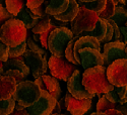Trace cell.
<instances>
[{
  "mask_svg": "<svg viewBox=\"0 0 127 115\" xmlns=\"http://www.w3.org/2000/svg\"><path fill=\"white\" fill-rule=\"evenodd\" d=\"M125 53H126V55H127V46H126V48H125Z\"/></svg>",
  "mask_w": 127,
  "mask_h": 115,
  "instance_id": "obj_52",
  "label": "cell"
},
{
  "mask_svg": "<svg viewBox=\"0 0 127 115\" xmlns=\"http://www.w3.org/2000/svg\"><path fill=\"white\" fill-rule=\"evenodd\" d=\"M27 43L26 40L23 41L22 44H19L15 47H9V50H8V58H16L19 56H23L24 53L27 49Z\"/></svg>",
  "mask_w": 127,
  "mask_h": 115,
  "instance_id": "obj_32",
  "label": "cell"
},
{
  "mask_svg": "<svg viewBox=\"0 0 127 115\" xmlns=\"http://www.w3.org/2000/svg\"><path fill=\"white\" fill-rule=\"evenodd\" d=\"M15 16H13L11 13H10L8 10L6 9V7L3 6V4H0V27L2 26V24L6 21V20L13 18Z\"/></svg>",
  "mask_w": 127,
  "mask_h": 115,
  "instance_id": "obj_36",
  "label": "cell"
},
{
  "mask_svg": "<svg viewBox=\"0 0 127 115\" xmlns=\"http://www.w3.org/2000/svg\"><path fill=\"white\" fill-rule=\"evenodd\" d=\"M35 83L40 87L41 90H47L56 100L60 99L62 90L58 80L55 77L44 74L39 78H36Z\"/></svg>",
  "mask_w": 127,
  "mask_h": 115,
  "instance_id": "obj_14",
  "label": "cell"
},
{
  "mask_svg": "<svg viewBox=\"0 0 127 115\" xmlns=\"http://www.w3.org/2000/svg\"><path fill=\"white\" fill-rule=\"evenodd\" d=\"M28 29L16 17L10 18L0 27V41L8 47H15L26 40Z\"/></svg>",
  "mask_w": 127,
  "mask_h": 115,
  "instance_id": "obj_2",
  "label": "cell"
},
{
  "mask_svg": "<svg viewBox=\"0 0 127 115\" xmlns=\"http://www.w3.org/2000/svg\"><path fill=\"white\" fill-rule=\"evenodd\" d=\"M50 115H66V114H62V113H51Z\"/></svg>",
  "mask_w": 127,
  "mask_h": 115,
  "instance_id": "obj_49",
  "label": "cell"
},
{
  "mask_svg": "<svg viewBox=\"0 0 127 115\" xmlns=\"http://www.w3.org/2000/svg\"><path fill=\"white\" fill-rule=\"evenodd\" d=\"M116 4L114 0H106V5L104 7V9L99 14V17L100 18H104V19H109L111 18V16L114 14V11H115V7H116Z\"/></svg>",
  "mask_w": 127,
  "mask_h": 115,
  "instance_id": "obj_28",
  "label": "cell"
},
{
  "mask_svg": "<svg viewBox=\"0 0 127 115\" xmlns=\"http://www.w3.org/2000/svg\"><path fill=\"white\" fill-rule=\"evenodd\" d=\"M71 115H72V114H71Z\"/></svg>",
  "mask_w": 127,
  "mask_h": 115,
  "instance_id": "obj_54",
  "label": "cell"
},
{
  "mask_svg": "<svg viewBox=\"0 0 127 115\" xmlns=\"http://www.w3.org/2000/svg\"><path fill=\"white\" fill-rule=\"evenodd\" d=\"M99 19V14L92 10L86 8L83 5L79 4V10L74 17L70 21L71 31L74 35H78L82 33L92 31Z\"/></svg>",
  "mask_w": 127,
  "mask_h": 115,
  "instance_id": "obj_5",
  "label": "cell"
},
{
  "mask_svg": "<svg viewBox=\"0 0 127 115\" xmlns=\"http://www.w3.org/2000/svg\"><path fill=\"white\" fill-rule=\"evenodd\" d=\"M57 100L47 90H41V95L31 106L27 107L30 115H50L56 105Z\"/></svg>",
  "mask_w": 127,
  "mask_h": 115,
  "instance_id": "obj_8",
  "label": "cell"
},
{
  "mask_svg": "<svg viewBox=\"0 0 127 115\" xmlns=\"http://www.w3.org/2000/svg\"><path fill=\"white\" fill-rule=\"evenodd\" d=\"M41 1H44V0H41Z\"/></svg>",
  "mask_w": 127,
  "mask_h": 115,
  "instance_id": "obj_53",
  "label": "cell"
},
{
  "mask_svg": "<svg viewBox=\"0 0 127 115\" xmlns=\"http://www.w3.org/2000/svg\"><path fill=\"white\" fill-rule=\"evenodd\" d=\"M55 27H57V26H55L54 24H53V22H52V26L50 27V29H48L47 31H45V33H43L40 34V43H41L42 47H43L44 49H48V45H47L48 36H49V34H50V33H51V30L54 29Z\"/></svg>",
  "mask_w": 127,
  "mask_h": 115,
  "instance_id": "obj_37",
  "label": "cell"
},
{
  "mask_svg": "<svg viewBox=\"0 0 127 115\" xmlns=\"http://www.w3.org/2000/svg\"><path fill=\"white\" fill-rule=\"evenodd\" d=\"M90 115H107L105 112H99V111H97V112H94V113H91Z\"/></svg>",
  "mask_w": 127,
  "mask_h": 115,
  "instance_id": "obj_46",
  "label": "cell"
},
{
  "mask_svg": "<svg viewBox=\"0 0 127 115\" xmlns=\"http://www.w3.org/2000/svg\"><path fill=\"white\" fill-rule=\"evenodd\" d=\"M16 18H18L20 21L25 24L27 29H32L33 28L34 25L37 23L38 19H39V17L32 12V10L29 9L27 6H25L18 12V14L16 15Z\"/></svg>",
  "mask_w": 127,
  "mask_h": 115,
  "instance_id": "obj_21",
  "label": "cell"
},
{
  "mask_svg": "<svg viewBox=\"0 0 127 115\" xmlns=\"http://www.w3.org/2000/svg\"><path fill=\"white\" fill-rule=\"evenodd\" d=\"M40 95L41 89L35 82L24 80L23 82H19L16 84L12 97L15 100V103L27 108L31 106L35 101H37Z\"/></svg>",
  "mask_w": 127,
  "mask_h": 115,
  "instance_id": "obj_4",
  "label": "cell"
},
{
  "mask_svg": "<svg viewBox=\"0 0 127 115\" xmlns=\"http://www.w3.org/2000/svg\"><path fill=\"white\" fill-rule=\"evenodd\" d=\"M3 2H5V0H0V4H2Z\"/></svg>",
  "mask_w": 127,
  "mask_h": 115,
  "instance_id": "obj_50",
  "label": "cell"
},
{
  "mask_svg": "<svg viewBox=\"0 0 127 115\" xmlns=\"http://www.w3.org/2000/svg\"><path fill=\"white\" fill-rule=\"evenodd\" d=\"M67 90L73 97L77 99L94 98L96 96L95 94H92L87 91L84 86L82 85V74L78 69L73 72L70 78L67 80Z\"/></svg>",
  "mask_w": 127,
  "mask_h": 115,
  "instance_id": "obj_10",
  "label": "cell"
},
{
  "mask_svg": "<svg viewBox=\"0 0 127 115\" xmlns=\"http://www.w3.org/2000/svg\"><path fill=\"white\" fill-rule=\"evenodd\" d=\"M3 68L5 70H16L19 71L22 74H24L26 77L30 74V68L26 64L25 58L23 56H19L16 58H8L5 62H3Z\"/></svg>",
  "mask_w": 127,
  "mask_h": 115,
  "instance_id": "obj_16",
  "label": "cell"
},
{
  "mask_svg": "<svg viewBox=\"0 0 127 115\" xmlns=\"http://www.w3.org/2000/svg\"><path fill=\"white\" fill-rule=\"evenodd\" d=\"M43 1H41V0H27L26 2V6L29 8V9H34L36 7H38Z\"/></svg>",
  "mask_w": 127,
  "mask_h": 115,
  "instance_id": "obj_40",
  "label": "cell"
},
{
  "mask_svg": "<svg viewBox=\"0 0 127 115\" xmlns=\"http://www.w3.org/2000/svg\"><path fill=\"white\" fill-rule=\"evenodd\" d=\"M78 59L80 65L86 70L95 66H104L103 54L93 48H83L78 50Z\"/></svg>",
  "mask_w": 127,
  "mask_h": 115,
  "instance_id": "obj_13",
  "label": "cell"
},
{
  "mask_svg": "<svg viewBox=\"0 0 127 115\" xmlns=\"http://www.w3.org/2000/svg\"><path fill=\"white\" fill-rule=\"evenodd\" d=\"M106 74L113 86L127 85V59H118L106 67Z\"/></svg>",
  "mask_w": 127,
  "mask_h": 115,
  "instance_id": "obj_7",
  "label": "cell"
},
{
  "mask_svg": "<svg viewBox=\"0 0 127 115\" xmlns=\"http://www.w3.org/2000/svg\"><path fill=\"white\" fill-rule=\"evenodd\" d=\"M108 100L116 104H124L127 102V85L125 86H114L111 91L104 94Z\"/></svg>",
  "mask_w": 127,
  "mask_h": 115,
  "instance_id": "obj_19",
  "label": "cell"
},
{
  "mask_svg": "<svg viewBox=\"0 0 127 115\" xmlns=\"http://www.w3.org/2000/svg\"><path fill=\"white\" fill-rule=\"evenodd\" d=\"M8 115H30V113L27 111V109L23 106H20L19 104L15 103V106H14V109L13 111L8 114Z\"/></svg>",
  "mask_w": 127,
  "mask_h": 115,
  "instance_id": "obj_39",
  "label": "cell"
},
{
  "mask_svg": "<svg viewBox=\"0 0 127 115\" xmlns=\"http://www.w3.org/2000/svg\"><path fill=\"white\" fill-rule=\"evenodd\" d=\"M69 0H50L46 7V13L50 16H54L64 12L67 9Z\"/></svg>",
  "mask_w": 127,
  "mask_h": 115,
  "instance_id": "obj_22",
  "label": "cell"
},
{
  "mask_svg": "<svg viewBox=\"0 0 127 115\" xmlns=\"http://www.w3.org/2000/svg\"><path fill=\"white\" fill-rule=\"evenodd\" d=\"M16 82L10 76L0 75V100L10 98L15 91Z\"/></svg>",
  "mask_w": 127,
  "mask_h": 115,
  "instance_id": "obj_15",
  "label": "cell"
},
{
  "mask_svg": "<svg viewBox=\"0 0 127 115\" xmlns=\"http://www.w3.org/2000/svg\"><path fill=\"white\" fill-rule=\"evenodd\" d=\"M9 47L0 41V62H5L8 59Z\"/></svg>",
  "mask_w": 127,
  "mask_h": 115,
  "instance_id": "obj_38",
  "label": "cell"
},
{
  "mask_svg": "<svg viewBox=\"0 0 127 115\" xmlns=\"http://www.w3.org/2000/svg\"><path fill=\"white\" fill-rule=\"evenodd\" d=\"M26 43H27V47L29 48V49L31 50H33V51H36V53L40 54L41 56H43L44 58L47 59V53H46V50L43 49V48H41L36 41L32 38V36H28L27 34V38H26Z\"/></svg>",
  "mask_w": 127,
  "mask_h": 115,
  "instance_id": "obj_31",
  "label": "cell"
},
{
  "mask_svg": "<svg viewBox=\"0 0 127 115\" xmlns=\"http://www.w3.org/2000/svg\"><path fill=\"white\" fill-rule=\"evenodd\" d=\"M74 34L72 33L71 29L66 26L55 27L51 30L48 36V49L52 55L56 57H63L65 53V49L68 43L72 39Z\"/></svg>",
  "mask_w": 127,
  "mask_h": 115,
  "instance_id": "obj_3",
  "label": "cell"
},
{
  "mask_svg": "<svg viewBox=\"0 0 127 115\" xmlns=\"http://www.w3.org/2000/svg\"><path fill=\"white\" fill-rule=\"evenodd\" d=\"M15 106V100L11 96L8 99L0 100V115H8L10 114Z\"/></svg>",
  "mask_w": 127,
  "mask_h": 115,
  "instance_id": "obj_27",
  "label": "cell"
},
{
  "mask_svg": "<svg viewBox=\"0 0 127 115\" xmlns=\"http://www.w3.org/2000/svg\"><path fill=\"white\" fill-rule=\"evenodd\" d=\"M119 27H120L121 34L123 35V43L127 46V21L122 26H119Z\"/></svg>",
  "mask_w": 127,
  "mask_h": 115,
  "instance_id": "obj_41",
  "label": "cell"
},
{
  "mask_svg": "<svg viewBox=\"0 0 127 115\" xmlns=\"http://www.w3.org/2000/svg\"><path fill=\"white\" fill-rule=\"evenodd\" d=\"M76 1H78V2H82V3H86V2H92V1H94V0H76Z\"/></svg>",
  "mask_w": 127,
  "mask_h": 115,
  "instance_id": "obj_48",
  "label": "cell"
},
{
  "mask_svg": "<svg viewBox=\"0 0 127 115\" xmlns=\"http://www.w3.org/2000/svg\"><path fill=\"white\" fill-rule=\"evenodd\" d=\"M125 48L126 45L123 41H109L107 44H104V49H103L104 66L108 67L115 60L127 59Z\"/></svg>",
  "mask_w": 127,
  "mask_h": 115,
  "instance_id": "obj_11",
  "label": "cell"
},
{
  "mask_svg": "<svg viewBox=\"0 0 127 115\" xmlns=\"http://www.w3.org/2000/svg\"><path fill=\"white\" fill-rule=\"evenodd\" d=\"M80 4L83 5L86 8L92 10V11H94V12L100 13L106 5V0H94V1H92V2H86V3L80 2Z\"/></svg>",
  "mask_w": 127,
  "mask_h": 115,
  "instance_id": "obj_30",
  "label": "cell"
},
{
  "mask_svg": "<svg viewBox=\"0 0 127 115\" xmlns=\"http://www.w3.org/2000/svg\"><path fill=\"white\" fill-rule=\"evenodd\" d=\"M27 0H5V7L13 16L16 17L18 12L26 6Z\"/></svg>",
  "mask_w": 127,
  "mask_h": 115,
  "instance_id": "obj_25",
  "label": "cell"
},
{
  "mask_svg": "<svg viewBox=\"0 0 127 115\" xmlns=\"http://www.w3.org/2000/svg\"><path fill=\"white\" fill-rule=\"evenodd\" d=\"M79 10V4L78 2H76V0H69V4L67 9L64 12H62L60 14L54 15V17L58 21H62V22H70L71 20L74 19V17L76 16L77 12Z\"/></svg>",
  "mask_w": 127,
  "mask_h": 115,
  "instance_id": "obj_20",
  "label": "cell"
},
{
  "mask_svg": "<svg viewBox=\"0 0 127 115\" xmlns=\"http://www.w3.org/2000/svg\"><path fill=\"white\" fill-rule=\"evenodd\" d=\"M64 104L66 110L72 115H83L87 114L92 108L93 98L77 99L73 97L69 92L66 93L64 97Z\"/></svg>",
  "mask_w": 127,
  "mask_h": 115,
  "instance_id": "obj_12",
  "label": "cell"
},
{
  "mask_svg": "<svg viewBox=\"0 0 127 115\" xmlns=\"http://www.w3.org/2000/svg\"><path fill=\"white\" fill-rule=\"evenodd\" d=\"M118 2L121 3L122 5H127V0H118Z\"/></svg>",
  "mask_w": 127,
  "mask_h": 115,
  "instance_id": "obj_47",
  "label": "cell"
},
{
  "mask_svg": "<svg viewBox=\"0 0 127 115\" xmlns=\"http://www.w3.org/2000/svg\"><path fill=\"white\" fill-rule=\"evenodd\" d=\"M108 25H109V22L107 19H104V18H100L98 19V21L95 25L94 29L92 31H87V33H80L79 35L82 36V35H90V36H93L95 37L98 41L102 44V41L104 40L105 36H106V33H107V29H108Z\"/></svg>",
  "mask_w": 127,
  "mask_h": 115,
  "instance_id": "obj_18",
  "label": "cell"
},
{
  "mask_svg": "<svg viewBox=\"0 0 127 115\" xmlns=\"http://www.w3.org/2000/svg\"><path fill=\"white\" fill-rule=\"evenodd\" d=\"M49 1H50V0H44V1L42 2L38 7L32 9V12H33L34 14H36L39 18L48 16V14L46 13V7L49 4Z\"/></svg>",
  "mask_w": 127,
  "mask_h": 115,
  "instance_id": "obj_33",
  "label": "cell"
},
{
  "mask_svg": "<svg viewBox=\"0 0 127 115\" xmlns=\"http://www.w3.org/2000/svg\"><path fill=\"white\" fill-rule=\"evenodd\" d=\"M110 108H115L116 109L117 108V104L111 102L110 100H108L107 98H106V96L103 94V95L99 98V101L97 103V111L104 112L105 110L110 109Z\"/></svg>",
  "mask_w": 127,
  "mask_h": 115,
  "instance_id": "obj_29",
  "label": "cell"
},
{
  "mask_svg": "<svg viewBox=\"0 0 127 115\" xmlns=\"http://www.w3.org/2000/svg\"><path fill=\"white\" fill-rule=\"evenodd\" d=\"M82 85L87 91L97 95L99 98L114 88L107 78L105 66H95L84 70L82 74Z\"/></svg>",
  "mask_w": 127,
  "mask_h": 115,
  "instance_id": "obj_1",
  "label": "cell"
},
{
  "mask_svg": "<svg viewBox=\"0 0 127 115\" xmlns=\"http://www.w3.org/2000/svg\"><path fill=\"white\" fill-rule=\"evenodd\" d=\"M107 115H122V113L117 110V109H115V108H110V109H107V110H105L104 111Z\"/></svg>",
  "mask_w": 127,
  "mask_h": 115,
  "instance_id": "obj_43",
  "label": "cell"
},
{
  "mask_svg": "<svg viewBox=\"0 0 127 115\" xmlns=\"http://www.w3.org/2000/svg\"><path fill=\"white\" fill-rule=\"evenodd\" d=\"M83 48H93V49H96L101 51V43H100V41H98L95 37L90 36V35L79 36L76 39L75 44H74V48H73V50H74V57H75V59L78 62H79L78 50L80 49H83Z\"/></svg>",
  "mask_w": 127,
  "mask_h": 115,
  "instance_id": "obj_17",
  "label": "cell"
},
{
  "mask_svg": "<svg viewBox=\"0 0 127 115\" xmlns=\"http://www.w3.org/2000/svg\"><path fill=\"white\" fill-rule=\"evenodd\" d=\"M48 68L53 77L65 82H67L72 73L77 69L76 65L70 63L64 56L56 57L54 55H52L48 60Z\"/></svg>",
  "mask_w": 127,
  "mask_h": 115,
  "instance_id": "obj_6",
  "label": "cell"
},
{
  "mask_svg": "<svg viewBox=\"0 0 127 115\" xmlns=\"http://www.w3.org/2000/svg\"><path fill=\"white\" fill-rule=\"evenodd\" d=\"M117 110H119L123 115H127V102L124 104H117Z\"/></svg>",
  "mask_w": 127,
  "mask_h": 115,
  "instance_id": "obj_42",
  "label": "cell"
},
{
  "mask_svg": "<svg viewBox=\"0 0 127 115\" xmlns=\"http://www.w3.org/2000/svg\"><path fill=\"white\" fill-rule=\"evenodd\" d=\"M110 19H112L118 26H122L127 21V8L124 5H116L114 14Z\"/></svg>",
  "mask_w": 127,
  "mask_h": 115,
  "instance_id": "obj_23",
  "label": "cell"
},
{
  "mask_svg": "<svg viewBox=\"0 0 127 115\" xmlns=\"http://www.w3.org/2000/svg\"><path fill=\"white\" fill-rule=\"evenodd\" d=\"M33 39L36 41V43L40 41V34H38V33H33Z\"/></svg>",
  "mask_w": 127,
  "mask_h": 115,
  "instance_id": "obj_45",
  "label": "cell"
},
{
  "mask_svg": "<svg viewBox=\"0 0 127 115\" xmlns=\"http://www.w3.org/2000/svg\"><path fill=\"white\" fill-rule=\"evenodd\" d=\"M80 35H74L72 37V39L68 43L66 49H65V53H64V57L70 62L72 63V64H75V65H80V63L75 59L74 57V50H73V48H74V44H75V41L76 39L79 37Z\"/></svg>",
  "mask_w": 127,
  "mask_h": 115,
  "instance_id": "obj_26",
  "label": "cell"
},
{
  "mask_svg": "<svg viewBox=\"0 0 127 115\" xmlns=\"http://www.w3.org/2000/svg\"><path fill=\"white\" fill-rule=\"evenodd\" d=\"M61 110H62V107H61V105H60L59 101L57 100V102H56V105H55L54 109H53L52 113H61Z\"/></svg>",
  "mask_w": 127,
  "mask_h": 115,
  "instance_id": "obj_44",
  "label": "cell"
},
{
  "mask_svg": "<svg viewBox=\"0 0 127 115\" xmlns=\"http://www.w3.org/2000/svg\"><path fill=\"white\" fill-rule=\"evenodd\" d=\"M3 75L5 76H10V77H12L14 78L15 82H16V84L19 82H23L24 80H26V76L24 74H22L19 71H16V70H5L3 72Z\"/></svg>",
  "mask_w": 127,
  "mask_h": 115,
  "instance_id": "obj_34",
  "label": "cell"
},
{
  "mask_svg": "<svg viewBox=\"0 0 127 115\" xmlns=\"http://www.w3.org/2000/svg\"><path fill=\"white\" fill-rule=\"evenodd\" d=\"M51 26H52V20L50 18V15H48L46 17H42L38 19L37 23L32 28V33L41 34L45 33V31H47L48 29H50Z\"/></svg>",
  "mask_w": 127,
  "mask_h": 115,
  "instance_id": "obj_24",
  "label": "cell"
},
{
  "mask_svg": "<svg viewBox=\"0 0 127 115\" xmlns=\"http://www.w3.org/2000/svg\"><path fill=\"white\" fill-rule=\"evenodd\" d=\"M122 115H123V114H122Z\"/></svg>",
  "mask_w": 127,
  "mask_h": 115,
  "instance_id": "obj_55",
  "label": "cell"
},
{
  "mask_svg": "<svg viewBox=\"0 0 127 115\" xmlns=\"http://www.w3.org/2000/svg\"><path fill=\"white\" fill-rule=\"evenodd\" d=\"M109 23L112 25L113 27V41H123V35L121 34V31H120V27L116 24L112 19H108Z\"/></svg>",
  "mask_w": 127,
  "mask_h": 115,
  "instance_id": "obj_35",
  "label": "cell"
},
{
  "mask_svg": "<svg viewBox=\"0 0 127 115\" xmlns=\"http://www.w3.org/2000/svg\"><path fill=\"white\" fill-rule=\"evenodd\" d=\"M114 1H115V3H116V4L118 5V3H119V2H118V0H114Z\"/></svg>",
  "mask_w": 127,
  "mask_h": 115,
  "instance_id": "obj_51",
  "label": "cell"
},
{
  "mask_svg": "<svg viewBox=\"0 0 127 115\" xmlns=\"http://www.w3.org/2000/svg\"><path fill=\"white\" fill-rule=\"evenodd\" d=\"M23 57L25 58L26 64L29 66L34 78H39L44 75L48 70V61L40 54L33 51L27 48Z\"/></svg>",
  "mask_w": 127,
  "mask_h": 115,
  "instance_id": "obj_9",
  "label": "cell"
}]
</instances>
